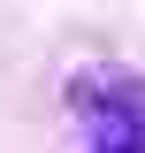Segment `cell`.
<instances>
[{"label": "cell", "instance_id": "6da1fadb", "mask_svg": "<svg viewBox=\"0 0 145 153\" xmlns=\"http://www.w3.org/2000/svg\"><path fill=\"white\" fill-rule=\"evenodd\" d=\"M99 153H138V138L122 130V115H115V146H99Z\"/></svg>", "mask_w": 145, "mask_h": 153}]
</instances>
